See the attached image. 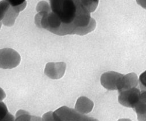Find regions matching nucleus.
I'll return each instance as SVG.
<instances>
[{
  "instance_id": "1",
  "label": "nucleus",
  "mask_w": 146,
  "mask_h": 121,
  "mask_svg": "<svg viewBox=\"0 0 146 121\" xmlns=\"http://www.w3.org/2000/svg\"><path fill=\"white\" fill-rule=\"evenodd\" d=\"M52 11L58 16L61 26L54 34L85 35L93 31L95 20L79 0H49Z\"/></svg>"
},
{
  "instance_id": "2",
  "label": "nucleus",
  "mask_w": 146,
  "mask_h": 121,
  "mask_svg": "<svg viewBox=\"0 0 146 121\" xmlns=\"http://www.w3.org/2000/svg\"><path fill=\"white\" fill-rule=\"evenodd\" d=\"M19 53L11 48L0 49V68L12 69L17 67L20 63Z\"/></svg>"
},
{
  "instance_id": "3",
  "label": "nucleus",
  "mask_w": 146,
  "mask_h": 121,
  "mask_svg": "<svg viewBox=\"0 0 146 121\" xmlns=\"http://www.w3.org/2000/svg\"><path fill=\"white\" fill-rule=\"evenodd\" d=\"M54 113L60 121H98L67 106H62L54 111Z\"/></svg>"
},
{
  "instance_id": "4",
  "label": "nucleus",
  "mask_w": 146,
  "mask_h": 121,
  "mask_svg": "<svg viewBox=\"0 0 146 121\" xmlns=\"http://www.w3.org/2000/svg\"><path fill=\"white\" fill-rule=\"evenodd\" d=\"M140 90L136 87L119 92L118 101L121 104L127 108H134L140 101Z\"/></svg>"
},
{
  "instance_id": "5",
  "label": "nucleus",
  "mask_w": 146,
  "mask_h": 121,
  "mask_svg": "<svg viewBox=\"0 0 146 121\" xmlns=\"http://www.w3.org/2000/svg\"><path fill=\"white\" fill-rule=\"evenodd\" d=\"M66 68L64 62H49L46 64L44 74L51 79H59L63 76Z\"/></svg>"
},
{
  "instance_id": "6",
  "label": "nucleus",
  "mask_w": 146,
  "mask_h": 121,
  "mask_svg": "<svg viewBox=\"0 0 146 121\" xmlns=\"http://www.w3.org/2000/svg\"><path fill=\"white\" fill-rule=\"evenodd\" d=\"M122 76L115 72H106L101 76V84L108 90H118L119 80Z\"/></svg>"
},
{
  "instance_id": "7",
  "label": "nucleus",
  "mask_w": 146,
  "mask_h": 121,
  "mask_svg": "<svg viewBox=\"0 0 146 121\" xmlns=\"http://www.w3.org/2000/svg\"><path fill=\"white\" fill-rule=\"evenodd\" d=\"M137 77L134 73L127 75H123L119 80L118 87L119 92L129 89V88L136 87L137 86Z\"/></svg>"
},
{
  "instance_id": "8",
  "label": "nucleus",
  "mask_w": 146,
  "mask_h": 121,
  "mask_svg": "<svg viewBox=\"0 0 146 121\" xmlns=\"http://www.w3.org/2000/svg\"><path fill=\"white\" fill-rule=\"evenodd\" d=\"M94 107L93 102L86 97H80L76 102L75 110L82 114H88L92 111Z\"/></svg>"
},
{
  "instance_id": "9",
  "label": "nucleus",
  "mask_w": 146,
  "mask_h": 121,
  "mask_svg": "<svg viewBox=\"0 0 146 121\" xmlns=\"http://www.w3.org/2000/svg\"><path fill=\"white\" fill-rule=\"evenodd\" d=\"M20 11L15 7H10V9L7 13L5 17L2 20L3 25L6 26H12L14 25L15 19H17V16Z\"/></svg>"
},
{
  "instance_id": "10",
  "label": "nucleus",
  "mask_w": 146,
  "mask_h": 121,
  "mask_svg": "<svg viewBox=\"0 0 146 121\" xmlns=\"http://www.w3.org/2000/svg\"><path fill=\"white\" fill-rule=\"evenodd\" d=\"M80 3L90 13L94 12L98 7L99 0H79Z\"/></svg>"
},
{
  "instance_id": "11",
  "label": "nucleus",
  "mask_w": 146,
  "mask_h": 121,
  "mask_svg": "<svg viewBox=\"0 0 146 121\" xmlns=\"http://www.w3.org/2000/svg\"><path fill=\"white\" fill-rule=\"evenodd\" d=\"M11 7H15L20 11H23L27 5L26 0H5Z\"/></svg>"
},
{
  "instance_id": "12",
  "label": "nucleus",
  "mask_w": 146,
  "mask_h": 121,
  "mask_svg": "<svg viewBox=\"0 0 146 121\" xmlns=\"http://www.w3.org/2000/svg\"><path fill=\"white\" fill-rule=\"evenodd\" d=\"M31 116L29 113L24 110H19L16 113L15 121H31Z\"/></svg>"
},
{
  "instance_id": "13",
  "label": "nucleus",
  "mask_w": 146,
  "mask_h": 121,
  "mask_svg": "<svg viewBox=\"0 0 146 121\" xmlns=\"http://www.w3.org/2000/svg\"><path fill=\"white\" fill-rule=\"evenodd\" d=\"M10 5L5 0L0 1V21H2L10 8Z\"/></svg>"
},
{
  "instance_id": "14",
  "label": "nucleus",
  "mask_w": 146,
  "mask_h": 121,
  "mask_svg": "<svg viewBox=\"0 0 146 121\" xmlns=\"http://www.w3.org/2000/svg\"><path fill=\"white\" fill-rule=\"evenodd\" d=\"M36 10L38 13L40 12H45V13H50L52 12L50 5L48 4L47 2L42 1L38 3Z\"/></svg>"
},
{
  "instance_id": "15",
  "label": "nucleus",
  "mask_w": 146,
  "mask_h": 121,
  "mask_svg": "<svg viewBox=\"0 0 146 121\" xmlns=\"http://www.w3.org/2000/svg\"><path fill=\"white\" fill-rule=\"evenodd\" d=\"M42 121H60L58 116L54 112H48L46 113L42 117Z\"/></svg>"
},
{
  "instance_id": "16",
  "label": "nucleus",
  "mask_w": 146,
  "mask_h": 121,
  "mask_svg": "<svg viewBox=\"0 0 146 121\" xmlns=\"http://www.w3.org/2000/svg\"><path fill=\"white\" fill-rule=\"evenodd\" d=\"M9 114V112L5 103L3 102H0V121H3Z\"/></svg>"
},
{
  "instance_id": "17",
  "label": "nucleus",
  "mask_w": 146,
  "mask_h": 121,
  "mask_svg": "<svg viewBox=\"0 0 146 121\" xmlns=\"http://www.w3.org/2000/svg\"><path fill=\"white\" fill-rule=\"evenodd\" d=\"M139 82L142 90H146V71L140 76Z\"/></svg>"
},
{
  "instance_id": "18",
  "label": "nucleus",
  "mask_w": 146,
  "mask_h": 121,
  "mask_svg": "<svg viewBox=\"0 0 146 121\" xmlns=\"http://www.w3.org/2000/svg\"><path fill=\"white\" fill-rule=\"evenodd\" d=\"M140 101L146 103V90H141L140 96Z\"/></svg>"
},
{
  "instance_id": "19",
  "label": "nucleus",
  "mask_w": 146,
  "mask_h": 121,
  "mask_svg": "<svg viewBox=\"0 0 146 121\" xmlns=\"http://www.w3.org/2000/svg\"><path fill=\"white\" fill-rule=\"evenodd\" d=\"M137 4L146 9V0H136Z\"/></svg>"
},
{
  "instance_id": "20",
  "label": "nucleus",
  "mask_w": 146,
  "mask_h": 121,
  "mask_svg": "<svg viewBox=\"0 0 146 121\" xmlns=\"http://www.w3.org/2000/svg\"><path fill=\"white\" fill-rule=\"evenodd\" d=\"M6 97V94L4 92V91L2 89V88L0 87V102H2Z\"/></svg>"
},
{
  "instance_id": "21",
  "label": "nucleus",
  "mask_w": 146,
  "mask_h": 121,
  "mask_svg": "<svg viewBox=\"0 0 146 121\" xmlns=\"http://www.w3.org/2000/svg\"><path fill=\"white\" fill-rule=\"evenodd\" d=\"M31 121H42V119L37 116H31Z\"/></svg>"
},
{
  "instance_id": "22",
  "label": "nucleus",
  "mask_w": 146,
  "mask_h": 121,
  "mask_svg": "<svg viewBox=\"0 0 146 121\" xmlns=\"http://www.w3.org/2000/svg\"><path fill=\"white\" fill-rule=\"evenodd\" d=\"M118 121H131V120L127 119H119Z\"/></svg>"
},
{
  "instance_id": "23",
  "label": "nucleus",
  "mask_w": 146,
  "mask_h": 121,
  "mask_svg": "<svg viewBox=\"0 0 146 121\" xmlns=\"http://www.w3.org/2000/svg\"><path fill=\"white\" fill-rule=\"evenodd\" d=\"M2 22L0 21V29H1V26H2Z\"/></svg>"
}]
</instances>
